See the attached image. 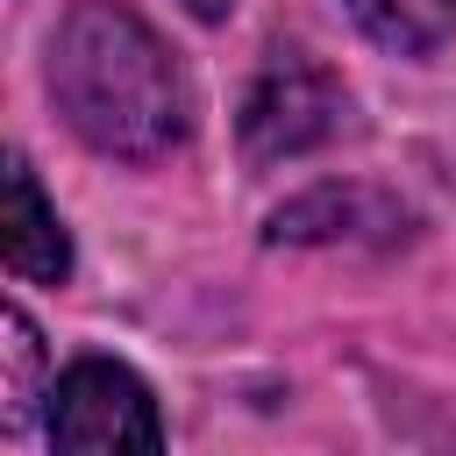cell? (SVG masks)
<instances>
[{
    "label": "cell",
    "mask_w": 456,
    "mask_h": 456,
    "mask_svg": "<svg viewBox=\"0 0 456 456\" xmlns=\"http://www.w3.org/2000/svg\"><path fill=\"white\" fill-rule=\"evenodd\" d=\"M349 128V93L335 71H321L314 57L299 50H278L256 86L242 93V114H235V135H242V157L249 164H278V157H306L321 142H335Z\"/></svg>",
    "instance_id": "obj_3"
},
{
    "label": "cell",
    "mask_w": 456,
    "mask_h": 456,
    "mask_svg": "<svg viewBox=\"0 0 456 456\" xmlns=\"http://www.w3.org/2000/svg\"><path fill=\"white\" fill-rule=\"evenodd\" d=\"M50 100L100 157H171L192 128V86L164 36L121 0H71L50 43Z\"/></svg>",
    "instance_id": "obj_1"
},
{
    "label": "cell",
    "mask_w": 456,
    "mask_h": 456,
    "mask_svg": "<svg viewBox=\"0 0 456 456\" xmlns=\"http://www.w3.org/2000/svg\"><path fill=\"white\" fill-rule=\"evenodd\" d=\"M50 456H164L150 385L114 356H78L50 385Z\"/></svg>",
    "instance_id": "obj_2"
},
{
    "label": "cell",
    "mask_w": 456,
    "mask_h": 456,
    "mask_svg": "<svg viewBox=\"0 0 456 456\" xmlns=\"http://www.w3.org/2000/svg\"><path fill=\"white\" fill-rule=\"evenodd\" d=\"M0 256H7V271L28 278V285H57V278L71 271V242H64V228H57V207L43 200V185H36V171H28L21 157H7Z\"/></svg>",
    "instance_id": "obj_5"
},
{
    "label": "cell",
    "mask_w": 456,
    "mask_h": 456,
    "mask_svg": "<svg viewBox=\"0 0 456 456\" xmlns=\"http://www.w3.org/2000/svg\"><path fill=\"white\" fill-rule=\"evenodd\" d=\"M36 370H43V342H36V321L21 306H7V435L28 428V406H36Z\"/></svg>",
    "instance_id": "obj_7"
},
{
    "label": "cell",
    "mask_w": 456,
    "mask_h": 456,
    "mask_svg": "<svg viewBox=\"0 0 456 456\" xmlns=\"http://www.w3.org/2000/svg\"><path fill=\"white\" fill-rule=\"evenodd\" d=\"M378 235V242H392L399 228H406V214H399V200H385V192H370V185H314L306 200H292V207H278L271 214V242H349V235Z\"/></svg>",
    "instance_id": "obj_4"
},
{
    "label": "cell",
    "mask_w": 456,
    "mask_h": 456,
    "mask_svg": "<svg viewBox=\"0 0 456 456\" xmlns=\"http://www.w3.org/2000/svg\"><path fill=\"white\" fill-rule=\"evenodd\" d=\"M342 7L392 57H435L456 36V0H342Z\"/></svg>",
    "instance_id": "obj_6"
},
{
    "label": "cell",
    "mask_w": 456,
    "mask_h": 456,
    "mask_svg": "<svg viewBox=\"0 0 456 456\" xmlns=\"http://www.w3.org/2000/svg\"><path fill=\"white\" fill-rule=\"evenodd\" d=\"M178 7H185L192 21H228V14H235V0H178Z\"/></svg>",
    "instance_id": "obj_8"
}]
</instances>
